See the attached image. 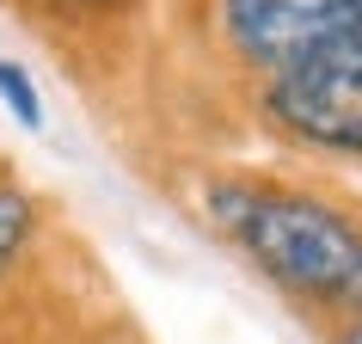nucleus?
<instances>
[{"label":"nucleus","mask_w":362,"mask_h":344,"mask_svg":"<svg viewBox=\"0 0 362 344\" xmlns=\"http://www.w3.org/2000/svg\"><path fill=\"white\" fill-rule=\"evenodd\" d=\"M0 98H6V111L19 117L25 130H37V123H43L37 86H31V80H25V68H19V62H0Z\"/></svg>","instance_id":"39448f33"},{"label":"nucleus","mask_w":362,"mask_h":344,"mask_svg":"<svg viewBox=\"0 0 362 344\" xmlns=\"http://www.w3.org/2000/svg\"><path fill=\"white\" fill-rule=\"evenodd\" d=\"M338 344H362V320H356V326H344V338H338Z\"/></svg>","instance_id":"0eeeda50"},{"label":"nucleus","mask_w":362,"mask_h":344,"mask_svg":"<svg viewBox=\"0 0 362 344\" xmlns=\"http://www.w3.org/2000/svg\"><path fill=\"white\" fill-rule=\"evenodd\" d=\"M221 25L240 43V56L283 68L320 38L362 25V0H221Z\"/></svg>","instance_id":"7ed1b4c3"},{"label":"nucleus","mask_w":362,"mask_h":344,"mask_svg":"<svg viewBox=\"0 0 362 344\" xmlns=\"http://www.w3.org/2000/svg\"><path fill=\"white\" fill-rule=\"evenodd\" d=\"M240 234L283 289L362 314V234L332 210L301 203V197H258Z\"/></svg>","instance_id":"f257e3e1"},{"label":"nucleus","mask_w":362,"mask_h":344,"mask_svg":"<svg viewBox=\"0 0 362 344\" xmlns=\"http://www.w3.org/2000/svg\"><path fill=\"white\" fill-rule=\"evenodd\" d=\"M25 234H31V197L25 191H0V277H6V265L19 258Z\"/></svg>","instance_id":"20e7f679"},{"label":"nucleus","mask_w":362,"mask_h":344,"mask_svg":"<svg viewBox=\"0 0 362 344\" xmlns=\"http://www.w3.org/2000/svg\"><path fill=\"white\" fill-rule=\"evenodd\" d=\"M43 6H56V13H98V6H117V0H43Z\"/></svg>","instance_id":"423d86ee"},{"label":"nucleus","mask_w":362,"mask_h":344,"mask_svg":"<svg viewBox=\"0 0 362 344\" xmlns=\"http://www.w3.org/2000/svg\"><path fill=\"white\" fill-rule=\"evenodd\" d=\"M270 117L320 148L362 154V25L288 56L270 80Z\"/></svg>","instance_id":"f03ea898"}]
</instances>
